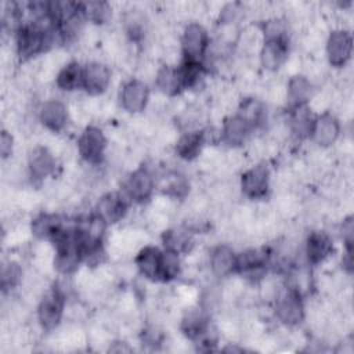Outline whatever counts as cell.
I'll list each match as a JSON object with an SVG mask.
<instances>
[{
    "mask_svg": "<svg viewBox=\"0 0 354 354\" xmlns=\"http://www.w3.org/2000/svg\"><path fill=\"white\" fill-rule=\"evenodd\" d=\"M54 32H47L41 29L36 22H29L21 25L15 36V53L21 59L30 61L35 55L46 48L47 44L53 41ZM57 33V32H55Z\"/></svg>",
    "mask_w": 354,
    "mask_h": 354,
    "instance_id": "obj_1",
    "label": "cell"
},
{
    "mask_svg": "<svg viewBox=\"0 0 354 354\" xmlns=\"http://www.w3.org/2000/svg\"><path fill=\"white\" fill-rule=\"evenodd\" d=\"M306 308L301 301V295L293 289H282L275 299V315L286 326H295L306 317Z\"/></svg>",
    "mask_w": 354,
    "mask_h": 354,
    "instance_id": "obj_2",
    "label": "cell"
},
{
    "mask_svg": "<svg viewBox=\"0 0 354 354\" xmlns=\"http://www.w3.org/2000/svg\"><path fill=\"white\" fill-rule=\"evenodd\" d=\"M181 50L188 61H198L205 55L209 41L205 26L199 22H189L183 29Z\"/></svg>",
    "mask_w": 354,
    "mask_h": 354,
    "instance_id": "obj_3",
    "label": "cell"
},
{
    "mask_svg": "<svg viewBox=\"0 0 354 354\" xmlns=\"http://www.w3.org/2000/svg\"><path fill=\"white\" fill-rule=\"evenodd\" d=\"M106 151L105 134L94 126H88L83 130L77 140V152L88 163H98Z\"/></svg>",
    "mask_w": 354,
    "mask_h": 354,
    "instance_id": "obj_4",
    "label": "cell"
},
{
    "mask_svg": "<svg viewBox=\"0 0 354 354\" xmlns=\"http://www.w3.org/2000/svg\"><path fill=\"white\" fill-rule=\"evenodd\" d=\"M64 303L65 297L55 289L43 296L37 304V324L43 330H53L59 325L64 315Z\"/></svg>",
    "mask_w": 354,
    "mask_h": 354,
    "instance_id": "obj_5",
    "label": "cell"
},
{
    "mask_svg": "<svg viewBox=\"0 0 354 354\" xmlns=\"http://www.w3.org/2000/svg\"><path fill=\"white\" fill-rule=\"evenodd\" d=\"M326 57L330 65L343 68L351 55L353 40L351 35L346 29H335L326 37Z\"/></svg>",
    "mask_w": 354,
    "mask_h": 354,
    "instance_id": "obj_6",
    "label": "cell"
},
{
    "mask_svg": "<svg viewBox=\"0 0 354 354\" xmlns=\"http://www.w3.org/2000/svg\"><path fill=\"white\" fill-rule=\"evenodd\" d=\"M270 170L263 163H257L248 169L241 178L242 192L252 199H259L264 196L270 189Z\"/></svg>",
    "mask_w": 354,
    "mask_h": 354,
    "instance_id": "obj_7",
    "label": "cell"
},
{
    "mask_svg": "<svg viewBox=\"0 0 354 354\" xmlns=\"http://www.w3.org/2000/svg\"><path fill=\"white\" fill-rule=\"evenodd\" d=\"M39 119L48 131L58 133L68 123L69 109L62 101L57 98H50L43 101L39 106Z\"/></svg>",
    "mask_w": 354,
    "mask_h": 354,
    "instance_id": "obj_8",
    "label": "cell"
},
{
    "mask_svg": "<svg viewBox=\"0 0 354 354\" xmlns=\"http://www.w3.org/2000/svg\"><path fill=\"white\" fill-rule=\"evenodd\" d=\"M26 163L29 176L36 181H41L54 171L55 156L46 147L35 145L28 152Z\"/></svg>",
    "mask_w": 354,
    "mask_h": 354,
    "instance_id": "obj_9",
    "label": "cell"
},
{
    "mask_svg": "<svg viewBox=\"0 0 354 354\" xmlns=\"http://www.w3.org/2000/svg\"><path fill=\"white\" fill-rule=\"evenodd\" d=\"M149 100V90L147 87V83L134 79L123 84L120 91V104L123 109H126L130 113H138L141 112L147 105Z\"/></svg>",
    "mask_w": 354,
    "mask_h": 354,
    "instance_id": "obj_10",
    "label": "cell"
},
{
    "mask_svg": "<svg viewBox=\"0 0 354 354\" xmlns=\"http://www.w3.org/2000/svg\"><path fill=\"white\" fill-rule=\"evenodd\" d=\"M112 73L106 64L100 61H91L83 68V87L91 95H98L104 93L109 83Z\"/></svg>",
    "mask_w": 354,
    "mask_h": 354,
    "instance_id": "obj_11",
    "label": "cell"
},
{
    "mask_svg": "<svg viewBox=\"0 0 354 354\" xmlns=\"http://www.w3.org/2000/svg\"><path fill=\"white\" fill-rule=\"evenodd\" d=\"M153 189V176L147 167H138L129 176L124 191L133 201H145L149 198Z\"/></svg>",
    "mask_w": 354,
    "mask_h": 354,
    "instance_id": "obj_12",
    "label": "cell"
},
{
    "mask_svg": "<svg viewBox=\"0 0 354 354\" xmlns=\"http://www.w3.org/2000/svg\"><path fill=\"white\" fill-rule=\"evenodd\" d=\"M340 133V126L333 115L322 113L317 120H314L311 136L318 147L326 148L336 142Z\"/></svg>",
    "mask_w": 354,
    "mask_h": 354,
    "instance_id": "obj_13",
    "label": "cell"
},
{
    "mask_svg": "<svg viewBox=\"0 0 354 354\" xmlns=\"http://www.w3.org/2000/svg\"><path fill=\"white\" fill-rule=\"evenodd\" d=\"M136 267L147 279H162V252L153 246H144L136 257Z\"/></svg>",
    "mask_w": 354,
    "mask_h": 354,
    "instance_id": "obj_14",
    "label": "cell"
},
{
    "mask_svg": "<svg viewBox=\"0 0 354 354\" xmlns=\"http://www.w3.org/2000/svg\"><path fill=\"white\" fill-rule=\"evenodd\" d=\"M332 239L324 231H313L306 241V259L311 264L324 263L330 257Z\"/></svg>",
    "mask_w": 354,
    "mask_h": 354,
    "instance_id": "obj_15",
    "label": "cell"
},
{
    "mask_svg": "<svg viewBox=\"0 0 354 354\" xmlns=\"http://www.w3.org/2000/svg\"><path fill=\"white\" fill-rule=\"evenodd\" d=\"M123 30L131 41H138L148 33V17L144 8L131 7L123 12Z\"/></svg>",
    "mask_w": 354,
    "mask_h": 354,
    "instance_id": "obj_16",
    "label": "cell"
},
{
    "mask_svg": "<svg viewBox=\"0 0 354 354\" xmlns=\"http://www.w3.org/2000/svg\"><path fill=\"white\" fill-rule=\"evenodd\" d=\"M260 64L267 71L279 69L288 58V46L285 40H266L259 53Z\"/></svg>",
    "mask_w": 354,
    "mask_h": 354,
    "instance_id": "obj_17",
    "label": "cell"
},
{
    "mask_svg": "<svg viewBox=\"0 0 354 354\" xmlns=\"http://www.w3.org/2000/svg\"><path fill=\"white\" fill-rule=\"evenodd\" d=\"M126 212H127V203L123 199V196H120L116 192L104 194L97 203V214L106 224L119 221L120 218H123Z\"/></svg>",
    "mask_w": 354,
    "mask_h": 354,
    "instance_id": "obj_18",
    "label": "cell"
},
{
    "mask_svg": "<svg viewBox=\"0 0 354 354\" xmlns=\"http://www.w3.org/2000/svg\"><path fill=\"white\" fill-rule=\"evenodd\" d=\"M180 325L185 337L198 339L209 326L206 311L202 307H195V306L187 307L180 319Z\"/></svg>",
    "mask_w": 354,
    "mask_h": 354,
    "instance_id": "obj_19",
    "label": "cell"
},
{
    "mask_svg": "<svg viewBox=\"0 0 354 354\" xmlns=\"http://www.w3.org/2000/svg\"><path fill=\"white\" fill-rule=\"evenodd\" d=\"M32 235L44 241V239H55L58 234L64 230L62 220L59 216L54 213H41L35 217L30 223Z\"/></svg>",
    "mask_w": 354,
    "mask_h": 354,
    "instance_id": "obj_20",
    "label": "cell"
},
{
    "mask_svg": "<svg viewBox=\"0 0 354 354\" xmlns=\"http://www.w3.org/2000/svg\"><path fill=\"white\" fill-rule=\"evenodd\" d=\"M250 133V126L239 115L225 119L221 129V140H224L231 148H236L243 144Z\"/></svg>",
    "mask_w": 354,
    "mask_h": 354,
    "instance_id": "obj_21",
    "label": "cell"
},
{
    "mask_svg": "<svg viewBox=\"0 0 354 354\" xmlns=\"http://www.w3.org/2000/svg\"><path fill=\"white\" fill-rule=\"evenodd\" d=\"M236 266V256L231 246L218 245L210 253V270L216 277H225Z\"/></svg>",
    "mask_w": 354,
    "mask_h": 354,
    "instance_id": "obj_22",
    "label": "cell"
},
{
    "mask_svg": "<svg viewBox=\"0 0 354 354\" xmlns=\"http://www.w3.org/2000/svg\"><path fill=\"white\" fill-rule=\"evenodd\" d=\"M286 102H289L290 105H306V102H308V100L314 94L313 82H310L304 75H295L289 79L286 84Z\"/></svg>",
    "mask_w": 354,
    "mask_h": 354,
    "instance_id": "obj_23",
    "label": "cell"
},
{
    "mask_svg": "<svg viewBox=\"0 0 354 354\" xmlns=\"http://www.w3.org/2000/svg\"><path fill=\"white\" fill-rule=\"evenodd\" d=\"M163 245L167 250H171L174 253H188L194 248V239L192 232L184 225V227H176L163 231Z\"/></svg>",
    "mask_w": 354,
    "mask_h": 354,
    "instance_id": "obj_24",
    "label": "cell"
},
{
    "mask_svg": "<svg viewBox=\"0 0 354 354\" xmlns=\"http://www.w3.org/2000/svg\"><path fill=\"white\" fill-rule=\"evenodd\" d=\"M314 124L313 119V112L307 105H299L295 106L289 120V131L297 138H306L307 136L311 134V129Z\"/></svg>",
    "mask_w": 354,
    "mask_h": 354,
    "instance_id": "obj_25",
    "label": "cell"
},
{
    "mask_svg": "<svg viewBox=\"0 0 354 354\" xmlns=\"http://www.w3.org/2000/svg\"><path fill=\"white\" fill-rule=\"evenodd\" d=\"M203 137L202 131L198 130H189L184 131L176 142V152L180 158L185 160H191L196 156H199L201 151L203 149Z\"/></svg>",
    "mask_w": 354,
    "mask_h": 354,
    "instance_id": "obj_26",
    "label": "cell"
},
{
    "mask_svg": "<svg viewBox=\"0 0 354 354\" xmlns=\"http://www.w3.org/2000/svg\"><path fill=\"white\" fill-rule=\"evenodd\" d=\"M266 261H267V253L263 249L249 248L236 257L235 267H238L241 272L252 275L254 272H260L261 268L266 266Z\"/></svg>",
    "mask_w": 354,
    "mask_h": 354,
    "instance_id": "obj_27",
    "label": "cell"
},
{
    "mask_svg": "<svg viewBox=\"0 0 354 354\" xmlns=\"http://www.w3.org/2000/svg\"><path fill=\"white\" fill-rule=\"evenodd\" d=\"M155 83L158 87V91L163 93L165 95H174L181 86V79L178 73V68L163 65L159 68Z\"/></svg>",
    "mask_w": 354,
    "mask_h": 354,
    "instance_id": "obj_28",
    "label": "cell"
},
{
    "mask_svg": "<svg viewBox=\"0 0 354 354\" xmlns=\"http://www.w3.org/2000/svg\"><path fill=\"white\" fill-rule=\"evenodd\" d=\"M57 87L64 91H73L83 84V69L75 61L68 62L57 75Z\"/></svg>",
    "mask_w": 354,
    "mask_h": 354,
    "instance_id": "obj_29",
    "label": "cell"
},
{
    "mask_svg": "<svg viewBox=\"0 0 354 354\" xmlns=\"http://www.w3.org/2000/svg\"><path fill=\"white\" fill-rule=\"evenodd\" d=\"M239 116L248 122L250 127L259 126L266 119V106L257 98H248L238 105Z\"/></svg>",
    "mask_w": 354,
    "mask_h": 354,
    "instance_id": "obj_30",
    "label": "cell"
},
{
    "mask_svg": "<svg viewBox=\"0 0 354 354\" xmlns=\"http://www.w3.org/2000/svg\"><path fill=\"white\" fill-rule=\"evenodd\" d=\"M24 278L22 268L18 261L15 260H7L1 266V288L3 293L11 292L14 288L19 286Z\"/></svg>",
    "mask_w": 354,
    "mask_h": 354,
    "instance_id": "obj_31",
    "label": "cell"
},
{
    "mask_svg": "<svg viewBox=\"0 0 354 354\" xmlns=\"http://www.w3.org/2000/svg\"><path fill=\"white\" fill-rule=\"evenodd\" d=\"M282 290V283L279 281V277L270 274V275H263L259 281V288H257V296L263 301H274L278 295Z\"/></svg>",
    "mask_w": 354,
    "mask_h": 354,
    "instance_id": "obj_32",
    "label": "cell"
},
{
    "mask_svg": "<svg viewBox=\"0 0 354 354\" xmlns=\"http://www.w3.org/2000/svg\"><path fill=\"white\" fill-rule=\"evenodd\" d=\"M111 4L101 3V1H90L86 4H82V12L86 14L88 19H91L95 24L104 22L111 15Z\"/></svg>",
    "mask_w": 354,
    "mask_h": 354,
    "instance_id": "obj_33",
    "label": "cell"
},
{
    "mask_svg": "<svg viewBox=\"0 0 354 354\" xmlns=\"http://www.w3.org/2000/svg\"><path fill=\"white\" fill-rule=\"evenodd\" d=\"M313 283V278L310 271L306 267L296 268L290 275V289L297 292L299 295H304L310 290Z\"/></svg>",
    "mask_w": 354,
    "mask_h": 354,
    "instance_id": "obj_34",
    "label": "cell"
},
{
    "mask_svg": "<svg viewBox=\"0 0 354 354\" xmlns=\"http://www.w3.org/2000/svg\"><path fill=\"white\" fill-rule=\"evenodd\" d=\"M181 264L177 253L166 250L162 253V279H170L181 272Z\"/></svg>",
    "mask_w": 354,
    "mask_h": 354,
    "instance_id": "obj_35",
    "label": "cell"
},
{
    "mask_svg": "<svg viewBox=\"0 0 354 354\" xmlns=\"http://www.w3.org/2000/svg\"><path fill=\"white\" fill-rule=\"evenodd\" d=\"M266 97L272 105H282L288 100V93H286V84L282 82H272L266 87Z\"/></svg>",
    "mask_w": 354,
    "mask_h": 354,
    "instance_id": "obj_36",
    "label": "cell"
},
{
    "mask_svg": "<svg viewBox=\"0 0 354 354\" xmlns=\"http://www.w3.org/2000/svg\"><path fill=\"white\" fill-rule=\"evenodd\" d=\"M0 152H1L3 160L14 155V138L11 131L7 129H3L0 136Z\"/></svg>",
    "mask_w": 354,
    "mask_h": 354,
    "instance_id": "obj_37",
    "label": "cell"
}]
</instances>
